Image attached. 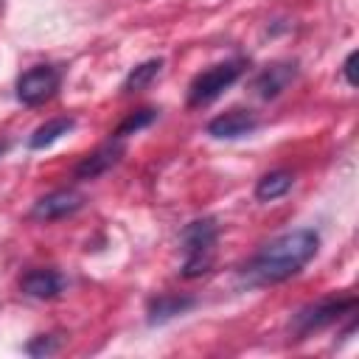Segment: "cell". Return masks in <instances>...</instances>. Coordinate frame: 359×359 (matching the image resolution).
Listing matches in <instances>:
<instances>
[{
  "instance_id": "1",
  "label": "cell",
  "mask_w": 359,
  "mask_h": 359,
  "mask_svg": "<svg viewBox=\"0 0 359 359\" xmlns=\"http://www.w3.org/2000/svg\"><path fill=\"white\" fill-rule=\"evenodd\" d=\"M320 247V236L309 227L289 230L269 244H264L244 266H241V283L244 286H272L283 283L286 278L297 275Z\"/></svg>"
},
{
  "instance_id": "2",
  "label": "cell",
  "mask_w": 359,
  "mask_h": 359,
  "mask_svg": "<svg viewBox=\"0 0 359 359\" xmlns=\"http://www.w3.org/2000/svg\"><path fill=\"white\" fill-rule=\"evenodd\" d=\"M216 238H219V224L213 219H196L185 224L180 244H182V278H199L210 272L213 255H216Z\"/></svg>"
},
{
  "instance_id": "3",
  "label": "cell",
  "mask_w": 359,
  "mask_h": 359,
  "mask_svg": "<svg viewBox=\"0 0 359 359\" xmlns=\"http://www.w3.org/2000/svg\"><path fill=\"white\" fill-rule=\"evenodd\" d=\"M241 73H244V62H222V65L202 70L199 76H194L188 87V107H205L216 101Z\"/></svg>"
},
{
  "instance_id": "4",
  "label": "cell",
  "mask_w": 359,
  "mask_h": 359,
  "mask_svg": "<svg viewBox=\"0 0 359 359\" xmlns=\"http://www.w3.org/2000/svg\"><path fill=\"white\" fill-rule=\"evenodd\" d=\"M353 306H356V297H325V300H317V303L300 309L292 317V334L297 339H303L311 331H320V328L337 323L345 311H353Z\"/></svg>"
},
{
  "instance_id": "5",
  "label": "cell",
  "mask_w": 359,
  "mask_h": 359,
  "mask_svg": "<svg viewBox=\"0 0 359 359\" xmlns=\"http://www.w3.org/2000/svg\"><path fill=\"white\" fill-rule=\"evenodd\" d=\"M59 84H62L59 67H53V65H36V67L20 73V79H17V101L25 104V107H36V104L53 98L56 90H59Z\"/></svg>"
},
{
  "instance_id": "6",
  "label": "cell",
  "mask_w": 359,
  "mask_h": 359,
  "mask_svg": "<svg viewBox=\"0 0 359 359\" xmlns=\"http://www.w3.org/2000/svg\"><path fill=\"white\" fill-rule=\"evenodd\" d=\"M84 208V194L76 191V188H59L42 199L34 202L31 208V219L36 222H56V219H65V216H73L76 210Z\"/></svg>"
},
{
  "instance_id": "7",
  "label": "cell",
  "mask_w": 359,
  "mask_h": 359,
  "mask_svg": "<svg viewBox=\"0 0 359 359\" xmlns=\"http://www.w3.org/2000/svg\"><path fill=\"white\" fill-rule=\"evenodd\" d=\"M294 79H297V62H272L252 79V90L258 98L269 101L278 98Z\"/></svg>"
},
{
  "instance_id": "8",
  "label": "cell",
  "mask_w": 359,
  "mask_h": 359,
  "mask_svg": "<svg viewBox=\"0 0 359 359\" xmlns=\"http://www.w3.org/2000/svg\"><path fill=\"white\" fill-rule=\"evenodd\" d=\"M258 129V115L250 109H227L208 123V135L216 140H236Z\"/></svg>"
},
{
  "instance_id": "9",
  "label": "cell",
  "mask_w": 359,
  "mask_h": 359,
  "mask_svg": "<svg viewBox=\"0 0 359 359\" xmlns=\"http://www.w3.org/2000/svg\"><path fill=\"white\" fill-rule=\"evenodd\" d=\"M65 286H67V278L56 269H31L20 278L22 294L36 297V300H53L65 292Z\"/></svg>"
},
{
  "instance_id": "10",
  "label": "cell",
  "mask_w": 359,
  "mask_h": 359,
  "mask_svg": "<svg viewBox=\"0 0 359 359\" xmlns=\"http://www.w3.org/2000/svg\"><path fill=\"white\" fill-rule=\"evenodd\" d=\"M121 154H123V143L115 137V140L98 146L95 151H90L87 157H81V163L76 165L73 177H76V180H95V177L107 174V171L121 160Z\"/></svg>"
},
{
  "instance_id": "11",
  "label": "cell",
  "mask_w": 359,
  "mask_h": 359,
  "mask_svg": "<svg viewBox=\"0 0 359 359\" xmlns=\"http://www.w3.org/2000/svg\"><path fill=\"white\" fill-rule=\"evenodd\" d=\"M194 306H196V300L188 294H157L154 300H149V325L168 323Z\"/></svg>"
},
{
  "instance_id": "12",
  "label": "cell",
  "mask_w": 359,
  "mask_h": 359,
  "mask_svg": "<svg viewBox=\"0 0 359 359\" xmlns=\"http://www.w3.org/2000/svg\"><path fill=\"white\" fill-rule=\"evenodd\" d=\"M73 126H76V121H73L70 115L50 118V121H45L42 126H36V129H34V135L28 137V146H31V149H45V146L56 143L62 135L73 132Z\"/></svg>"
},
{
  "instance_id": "13",
  "label": "cell",
  "mask_w": 359,
  "mask_h": 359,
  "mask_svg": "<svg viewBox=\"0 0 359 359\" xmlns=\"http://www.w3.org/2000/svg\"><path fill=\"white\" fill-rule=\"evenodd\" d=\"M294 185V174L292 171H269L258 180L255 185V199L258 202H272L280 199L283 194H289V188Z\"/></svg>"
},
{
  "instance_id": "14",
  "label": "cell",
  "mask_w": 359,
  "mask_h": 359,
  "mask_svg": "<svg viewBox=\"0 0 359 359\" xmlns=\"http://www.w3.org/2000/svg\"><path fill=\"white\" fill-rule=\"evenodd\" d=\"M160 70H163V59H149V62H143V65L129 70V76L123 79L121 90L123 93H140V90H146L160 76Z\"/></svg>"
},
{
  "instance_id": "15",
  "label": "cell",
  "mask_w": 359,
  "mask_h": 359,
  "mask_svg": "<svg viewBox=\"0 0 359 359\" xmlns=\"http://www.w3.org/2000/svg\"><path fill=\"white\" fill-rule=\"evenodd\" d=\"M154 118H157V109H137V112H132L118 129H115V137L118 140H123L126 135H135V132H140V129H146V126H151L154 123Z\"/></svg>"
},
{
  "instance_id": "16",
  "label": "cell",
  "mask_w": 359,
  "mask_h": 359,
  "mask_svg": "<svg viewBox=\"0 0 359 359\" xmlns=\"http://www.w3.org/2000/svg\"><path fill=\"white\" fill-rule=\"evenodd\" d=\"M59 348V342L53 337H36L34 342H28V353L34 356H42V353H53Z\"/></svg>"
},
{
  "instance_id": "17",
  "label": "cell",
  "mask_w": 359,
  "mask_h": 359,
  "mask_svg": "<svg viewBox=\"0 0 359 359\" xmlns=\"http://www.w3.org/2000/svg\"><path fill=\"white\" fill-rule=\"evenodd\" d=\"M356 59H359V53H356V50H351V53H348V59H345V65H342L345 81H348L351 87H356Z\"/></svg>"
}]
</instances>
